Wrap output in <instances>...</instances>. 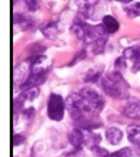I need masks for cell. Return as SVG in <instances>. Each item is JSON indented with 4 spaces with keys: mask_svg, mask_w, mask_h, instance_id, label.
<instances>
[{
    "mask_svg": "<svg viewBox=\"0 0 140 157\" xmlns=\"http://www.w3.org/2000/svg\"><path fill=\"white\" fill-rule=\"evenodd\" d=\"M71 29L79 39L82 40L85 43L94 42L98 38H104L106 33H107L102 24L91 25L86 23L84 18L81 16H79L75 19Z\"/></svg>",
    "mask_w": 140,
    "mask_h": 157,
    "instance_id": "6da1fadb",
    "label": "cell"
},
{
    "mask_svg": "<svg viewBox=\"0 0 140 157\" xmlns=\"http://www.w3.org/2000/svg\"><path fill=\"white\" fill-rule=\"evenodd\" d=\"M102 85L106 94L111 98H126L128 94V86L119 71L114 70L107 73V78L102 80Z\"/></svg>",
    "mask_w": 140,
    "mask_h": 157,
    "instance_id": "7a4b0ae2",
    "label": "cell"
},
{
    "mask_svg": "<svg viewBox=\"0 0 140 157\" xmlns=\"http://www.w3.org/2000/svg\"><path fill=\"white\" fill-rule=\"evenodd\" d=\"M66 102L61 95L52 93L47 100V117L52 121H61L64 117Z\"/></svg>",
    "mask_w": 140,
    "mask_h": 157,
    "instance_id": "3957f363",
    "label": "cell"
},
{
    "mask_svg": "<svg viewBox=\"0 0 140 157\" xmlns=\"http://www.w3.org/2000/svg\"><path fill=\"white\" fill-rule=\"evenodd\" d=\"M80 94L90 103L96 113H100L105 106V102L94 89L90 87H85L80 91Z\"/></svg>",
    "mask_w": 140,
    "mask_h": 157,
    "instance_id": "277c9868",
    "label": "cell"
},
{
    "mask_svg": "<svg viewBox=\"0 0 140 157\" xmlns=\"http://www.w3.org/2000/svg\"><path fill=\"white\" fill-rule=\"evenodd\" d=\"M51 63L44 56L38 55L32 59L31 63V73L34 74H42L49 73Z\"/></svg>",
    "mask_w": 140,
    "mask_h": 157,
    "instance_id": "5b68a950",
    "label": "cell"
},
{
    "mask_svg": "<svg viewBox=\"0 0 140 157\" xmlns=\"http://www.w3.org/2000/svg\"><path fill=\"white\" fill-rule=\"evenodd\" d=\"M48 73H42V74H34L31 73L26 81L24 82L21 86V90L22 91L27 90L31 88L39 86L43 82H45L47 78Z\"/></svg>",
    "mask_w": 140,
    "mask_h": 157,
    "instance_id": "8992f818",
    "label": "cell"
},
{
    "mask_svg": "<svg viewBox=\"0 0 140 157\" xmlns=\"http://www.w3.org/2000/svg\"><path fill=\"white\" fill-rule=\"evenodd\" d=\"M84 143L87 148L89 150H93L96 147L99 146V143L102 141V137L99 134L94 133L93 130H88L84 129Z\"/></svg>",
    "mask_w": 140,
    "mask_h": 157,
    "instance_id": "52a82bcc",
    "label": "cell"
},
{
    "mask_svg": "<svg viewBox=\"0 0 140 157\" xmlns=\"http://www.w3.org/2000/svg\"><path fill=\"white\" fill-rule=\"evenodd\" d=\"M124 114L129 118L134 120L140 119V99L134 98L131 99L130 103L126 106Z\"/></svg>",
    "mask_w": 140,
    "mask_h": 157,
    "instance_id": "ba28073f",
    "label": "cell"
},
{
    "mask_svg": "<svg viewBox=\"0 0 140 157\" xmlns=\"http://www.w3.org/2000/svg\"><path fill=\"white\" fill-rule=\"evenodd\" d=\"M68 139L71 145L78 150H81L84 143V132L79 129H74L68 134Z\"/></svg>",
    "mask_w": 140,
    "mask_h": 157,
    "instance_id": "9c48e42d",
    "label": "cell"
},
{
    "mask_svg": "<svg viewBox=\"0 0 140 157\" xmlns=\"http://www.w3.org/2000/svg\"><path fill=\"white\" fill-rule=\"evenodd\" d=\"M39 30L47 38L52 39L58 34V26L55 21H47L39 26Z\"/></svg>",
    "mask_w": 140,
    "mask_h": 157,
    "instance_id": "30bf717a",
    "label": "cell"
},
{
    "mask_svg": "<svg viewBox=\"0 0 140 157\" xmlns=\"http://www.w3.org/2000/svg\"><path fill=\"white\" fill-rule=\"evenodd\" d=\"M123 138V132L117 127H111L106 131V138L112 145H118Z\"/></svg>",
    "mask_w": 140,
    "mask_h": 157,
    "instance_id": "8fae6325",
    "label": "cell"
},
{
    "mask_svg": "<svg viewBox=\"0 0 140 157\" xmlns=\"http://www.w3.org/2000/svg\"><path fill=\"white\" fill-rule=\"evenodd\" d=\"M128 140L134 145H140V125L130 124L126 129Z\"/></svg>",
    "mask_w": 140,
    "mask_h": 157,
    "instance_id": "7c38bea8",
    "label": "cell"
},
{
    "mask_svg": "<svg viewBox=\"0 0 140 157\" xmlns=\"http://www.w3.org/2000/svg\"><path fill=\"white\" fill-rule=\"evenodd\" d=\"M12 21L15 25H21L23 30H27L34 25V21L31 17H26L25 15L20 14V13H16L13 15Z\"/></svg>",
    "mask_w": 140,
    "mask_h": 157,
    "instance_id": "4fadbf2b",
    "label": "cell"
},
{
    "mask_svg": "<svg viewBox=\"0 0 140 157\" xmlns=\"http://www.w3.org/2000/svg\"><path fill=\"white\" fill-rule=\"evenodd\" d=\"M102 25L107 33H115L119 29V23L117 19L112 16L107 15L102 18Z\"/></svg>",
    "mask_w": 140,
    "mask_h": 157,
    "instance_id": "5bb4252c",
    "label": "cell"
},
{
    "mask_svg": "<svg viewBox=\"0 0 140 157\" xmlns=\"http://www.w3.org/2000/svg\"><path fill=\"white\" fill-rule=\"evenodd\" d=\"M123 56L126 59L134 60L135 63L140 61V44L127 47L123 51Z\"/></svg>",
    "mask_w": 140,
    "mask_h": 157,
    "instance_id": "9a60e30c",
    "label": "cell"
},
{
    "mask_svg": "<svg viewBox=\"0 0 140 157\" xmlns=\"http://www.w3.org/2000/svg\"><path fill=\"white\" fill-rule=\"evenodd\" d=\"M101 78V73L95 68L89 69L84 74V82L87 83H96Z\"/></svg>",
    "mask_w": 140,
    "mask_h": 157,
    "instance_id": "2e32d148",
    "label": "cell"
},
{
    "mask_svg": "<svg viewBox=\"0 0 140 157\" xmlns=\"http://www.w3.org/2000/svg\"><path fill=\"white\" fill-rule=\"evenodd\" d=\"M39 94V90L38 87H35V88H31L27 90L22 91V94H21V97L23 98L24 100H34L36 97L38 96Z\"/></svg>",
    "mask_w": 140,
    "mask_h": 157,
    "instance_id": "e0dca14e",
    "label": "cell"
},
{
    "mask_svg": "<svg viewBox=\"0 0 140 157\" xmlns=\"http://www.w3.org/2000/svg\"><path fill=\"white\" fill-rule=\"evenodd\" d=\"M126 12L129 17H140V2H135V3L126 7Z\"/></svg>",
    "mask_w": 140,
    "mask_h": 157,
    "instance_id": "ac0fdd59",
    "label": "cell"
},
{
    "mask_svg": "<svg viewBox=\"0 0 140 157\" xmlns=\"http://www.w3.org/2000/svg\"><path fill=\"white\" fill-rule=\"evenodd\" d=\"M132 155V150L130 147H124L121 148L120 150L108 154L105 157H131Z\"/></svg>",
    "mask_w": 140,
    "mask_h": 157,
    "instance_id": "d6986e66",
    "label": "cell"
},
{
    "mask_svg": "<svg viewBox=\"0 0 140 157\" xmlns=\"http://www.w3.org/2000/svg\"><path fill=\"white\" fill-rule=\"evenodd\" d=\"M106 45V39L104 38H100L93 42V52L96 55L102 54L104 52V47Z\"/></svg>",
    "mask_w": 140,
    "mask_h": 157,
    "instance_id": "ffe728a7",
    "label": "cell"
},
{
    "mask_svg": "<svg viewBox=\"0 0 140 157\" xmlns=\"http://www.w3.org/2000/svg\"><path fill=\"white\" fill-rule=\"evenodd\" d=\"M115 66V70L120 71L122 70V69H125L126 68V58L125 56H121L117 58L115 61L114 63Z\"/></svg>",
    "mask_w": 140,
    "mask_h": 157,
    "instance_id": "44dd1931",
    "label": "cell"
},
{
    "mask_svg": "<svg viewBox=\"0 0 140 157\" xmlns=\"http://www.w3.org/2000/svg\"><path fill=\"white\" fill-rule=\"evenodd\" d=\"M99 0H76L79 7H93Z\"/></svg>",
    "mask_w": 140,
    "mask_h": 157,
    "instance_id": "7402d4cb",
    "label": "cell"
},
{
    "mask_svg": "<svg viewBox=\"0 0 140 157\" xmlns=\"http://www.w3.org/2000/svg\"><path fill=\"white\" fill-rule=\"evenodd\" d=\"M86 56H87V54H86V52L84 51V50L80 51V52L76 53V56H75V58L72 59L71 63H70L69 65L70 66L75 65V64H76L78 62H80V61L83 60L84 58H86Z\"/></svg>",
    "mask_w": 140,
    "mask_h": 157,
    "instance_id": "603a6c76",
    "label": "cell"
},
{
    "mask_svg": "<svg viewBox=\"0 0 140 157\" xmlns=\"http://www.w3.org/2000/svg\"><path fill=\"white\" fill-rule=\"evenodd\" d=\"M39 0H26V4L28 7L29 11L35 12L38 9Z\"/></svg>",
    "mask_w": 140,
    "mask_h": 157,
    "instance_id": "cb8c5ba5",
    "label": "cell"
},
{
    "mask_svg": "<svg viewBox=\"0 0 140 157\" xmlns=\"http://www.w3.org/2000/svg\"><path fill=\"white\" fill-rule=\"evenodd\" d=\"M22 114H23V117L25 119L30 120L31 119V118H33L34 117H35V109L34 108H32V107H31V108H27V109H26V110H24Z\"/></svg>",
    "mask_w": 140,
    "mask_h": 157,
    "instance_id": "d4e9b609",
    "label": "cell"
},
{
    "mask_svg": "<svg viewBox=\"0 0 140 157\" xmlns=\"http://www.w3.org/2000/svg\"><path fill=\"white\" fill-rule=\"evenodd\" d=\"M92 151H93V152L95 153V155H97V156H99V157H105L106 155L109 154V153H108V151H107L106 149L100 147L99 146L96 147H95L94 149Z\"/></svg>",
    "mask_w": 140,
    "mask_h": 157,
    "instance_id": "484cf974",
    "label": "cell"
},
{
    "mask_svg": "<svg viewBox=\"0 0 140 157\" xmlns=\"http://www.w3.org/2000/svg\"><path fill=\"white\" fill-rule=\"evenodd\" d=\"M25 142V137L21 135V134H15L12 138V143L15 147L22 145V143Z\"/></svg>",
    "mask_w": 140,
    "mask_h": 157,
    "instance_id": "4316f807",
    "label": "cell"
},
{
    "mask_svg": "<svg viewBox=\"0 0 140 157\" xmlns=\"http://www.w3.org/2000/svg\"><path fill=\"white\" fill-rule=\"evenodd\" d=\"M118 2H123V3H129V2H132L134 0H117Z\"/></svg>",
    "mask_w": 140,
    "mask_h": 157,
    "instance_id": "83f0119b",
    "label": "cell"
},
{
    "mask_svg": "<svg viewBox=\"0 0 140 157\" xmlns=\"http://www.w3.org/2000/svg\"><path fill=\"white\" fill-rule=\"evenodd\" d=\"M12 1H13V3H17V2H19V1H22V0H12Z\"/></svg>",
    "mask_w": 140,
    "mask_h": 157,
    "instance_id": "f1b7e54d",
    "label": "cell"
}]
</instances>
